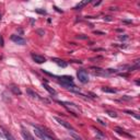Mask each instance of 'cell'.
Segmentation results:
<instances>
[{
	"label": "cell",
	"mask_w": 140,
	"mask_h": 140,
	"mask_svg": "<svg viewBox=\"0 0 140 140\" xmlns=\"http://www.w3.org/2000/svg\"><path fill=\"white\" fill-rule=\"evenodd\" d=\"M59 104H61L64 107H66L68 109V111L72 114L73 116H78L77 115V113L80 112V108H79L76 104H73V103H70V102H61V101H57Z\"/></svg>",
	"instance_id": "1"
},
{
	"label": "cell",
	"mask_w": 140,
	"mask_h": 140,
	"mask_svg": "<svg viewBox=\"0 0 140 140\" xmlns=\"http://www.w3.org/2000/svg\"><path fill=\"white\" fill-rule=\"evenodd\" d=\"M9 87H10V90L13 92V94H15V95H21V94H22V92H21V90L19 89V86H16L15 84H11Z\"/></svg>",
	"instance_id": "11"
},
{
	"label": "cell",
	"mask_w": 140,
	"mask_h": 140,
	"mask_svg": "<svg viewBox=\"0 0 140 140\" xmlns=\"http://www.w3.org/2000/svg\"><path fill=\"white\" fill-rule=\"evenodd\" d=\"M77 38L78 39H87L86 35H77Z\"/></svg>",
	"instance_id": "20"
},
{
	"label": "cell",
	"mask_w": 140,
	"mask_h": 140,
	"mask_svg": "<svg viewBox=\"0 0 140 140\" xmlns=\"http://www.w3.org/2000/svg\"><path fill=\"white\" fill-rule=\"evenodd\" d=\"M77 77L81 83H87L89 82V74L84 69H80L77 72Z\"/></svg>",
	"instance_id": "2"
},
{
	"label": "cell",
	"mask_w": 140,
	"mask_h": 140,
	"mask_svg": "<svg viewBox=\"0 0 140 140\" xmlns=\"http://www.w3.org/2000/svg\"><path fill=\"white\" fill-rule=\"evenodd\" d=\"M3 136H4V138H6L7 140H15V138L7 130H3Z\"/></svg>",
	"instance_id": "15"
},
{
	"label": "cell",
	"mask_w": 140,
	"mask_h": 140,
	"mask_svg": "<svg viewBox=\"0 0 140 140\" xmlns=\"http://www.w3.org/2000/svg\"><path fill=\"white\" fill-rule=\"evenodd\" d=\"M109 10L114 11V10H117V8H116V7H111V8H109Z\"/></svg>",
	"instance_id": "27"
},
{
	"label": "cell",
	"mask_w": 140,
	"mask_h": 140,
	"mask_svg": "<svg viewBox=\"0 0 140 140\" xmlns=\"http://www.w3.org/2000/svg\"><path fill=\"white\" fill-rule=\"evenodd\" d=\"M34 133H35V135H36L38 138H41L42 140H51L45 133H43V131L39 129L38 127H36V126H34Z\"/></svg>",
	"instance_id": "3"
},
{
	"label": "cell",
	"mask_w": 140,
	"mask_h": 140,
	"mask_svg": "<svg viewBox=\"0 0 140 140\" xmlns=\"http://www.w3.org/2000/svg\"><path fill=\"white\" fill-rule=\"evenodd\" d=\"M98 121H100V122H101V124H102L103 126H106V122H104L102 119H100V118H98Z\"/></svg>",
	"instance_id": "23"
},
{
	"label": "cell",
	"mask_w": 140,
	"mask_h": 140,
	"mask_svg": "<svg viewBox=\"0 0 140 140\" xmlns=\"http://www.w3.org/2000/svg\"><path fill=\"white\" fill-rule=\"evenodd\" d=\"M35 12L39 13V14H46V13H47L45 10H43V9H35Z\"/></svg>",
	"instance_id": "17"
},
{
	"label": "cell",
	"mask_w": 140,
	"mask_h": 140,
	"mask_svg": "<svg viewBox=\"0 0 140 140\" xmlns=\"http://www.w3.org/2000/svg\"><path fill=\"white\" fill-rule=\"evenodd\" d=\"M43 86L45 87V89H46V90H47L48 92H49V93H50L51 95H56V94H57V92H56V91H55L54 89H52L51 86H49V85H48L46 82H45V83H43Z\"/></svg>",
	"instance_id": "13"
},
{
	"label": "cell",
	"mask_w": 140,
	"mask_h": 140,
	"mask_svg": "<svg viewBox=\"0 0 140 140\" xmlns=\"http://www.w3.org/2000/svg\"><path fill=\"white\" fill-rule=\"evenodd\" d=\"M1 137H2V135H1V134H0V138H1Z\"/></svg>",
	"instance_id": "28"
},
{
	"label": "cell",
	"mask_w": 140,
	"mask_h": 140,
	"mask_svg": "<svg viewBox=\"0 0 140 140\" xmlns=\"http://www.w3.org/2000/svg\"><path fill=\"white\" fill-rule=\"evenodd\" d=\"M21 135H22V137L24 138V140H35V139L33 138V136L31 135L28 130H25V129H22Z\"/></svg>",
	"instance_id": "10"
},
{
	"label": "cell",
	"mask_w": 140,
	"mask_h": 140,
	"mask_svg": "<svg viewBox=\"0 0 140 140\" xmlns=\"http://www.w3.org/2000/svg\"><path fill=\"white\" fill-rule=\"evenodd\" d=\"M51 61H54L55 64H57L59 67H63V68H66L68 66V64L66 63V61H64L63 59H59V58H55V57L54 58H51Z\"/></svg>",
	"instance_id": "8"
},
{
	"label": "cell",
	"mask_w": 140,
	"mask_h": 140,
	"mask_svg": "<svg viewBox=\"0 0 140 140\" xmlns=\"http://www.w3.org/2000/svg\"><path fill=\"white\" fill-rule=\"evenodd\" d=\"M11 41L12 42H14L15 44H18V45H25L26 44V41L23 38V37H21V36H19V35H15V34H13V35H11Z\"/></svg>",
	"instance_id": "5"
},
{
	"label": "cell",
	"mask_w": 140,
	"mask_h": 140,
	"mask_svg": "<svg viewBox=\"0 0 140 140\" xmlns=\"http://www.w3.org/2000/svg\"><path fill=\"white\" fill-rule=\"evenodd\" d=\"M54 119H55L57 122H58L59 125L64 126L65 128H67V129L71 130V131H74V128H73V127H72L71 125H70L69 122H67V121H66V120H63V119H61V118H59V117H54Z\"/></svg>",
	"instance_id": "4"
},
{
	"label": "cell",
	"mask_w": 140,
	"mask_h": 140,
	"mask_svg": "<svg viewBox=\"0 0 140 140\" xmlns=\"http://www.w3.org/2000/svg\"><path fill=\"white\" fill-rule=\"evenodd\" d=\"M102 91L105 92V93H116L117 90L116 89H114V87H109V86H103L102 87Z\"/></svg>",
	"instance_id": "12"
},
{
	"label": "cell",
	"mask_w": 140,
	"mask_h": 140,
	"mask_svg": "<svg viewBox=\"0 0 140 140\" xmlns=\"http://www.w3.org/2000/svg\"><path fill=\"white\" fill-rule=\"evenodd\" d=\"M0 46H3V39L1 37V35H0Z\"/></svg>",
	"instance_id": "25"
},
{
	"label": "cell",
	"mask_w": 140,
	"mask_h": 140,
	"mask_svg": "<svg viewBox=\"0 0 140 140\" xmlns=\"http://www.w3.org/2000/svg\"><path fill=\"white\" fill-rule=\"evenodd\" d=\"M37 33L41 35V36H43V35H44V31H42V30H37Z\"/></svg>",
	"instance_id": "24"
},
{
	"label": "cell",
	"mask_w": 140,
	"mask_h": 140,
	"mask_svg": "<svg viewBox=\"0 0 140 140\" xmlns=\"http://www.w3.org/2000/svg\"><path fill=\"white\" fill-rule=\"evenodd\" d=\"M115 131H116L117 134H119V135H121V136H124V137H127V138H134V136H131L130 134L126 133V131H125L124 129L119 128V127H116V128H115Z\"/></svg>",
	"instance_id": "9"
},
{
	"label": "cell",
	"mask_w": 140,
	"mask_h": 140,
	"mask_svg": "<svg viewBox=\"0 0 140 140\" xmlns=\"http://www.w3.org/2000/svg\"><path fill=\"white\" fill-rule=\"evenodd\" d=\"M26 93H28L30 96H32L33 99H36V100H39V101H42V102H45V103H49V101H48L47 99H43V98H41L37 93H35L34 91H32L31 89H28L26 90Z\"/></svg>",
	"instance_id": "6"
},
{
	"label": "cell",
	"mask_w": 140,
	"mask_h": 140,
	"mask_svg": "<svg viewBox=\"0 0 140 140\" xmlns=\"http://www.w3.org/2000/svg\"><path fill=\"white\" fill-rule=\"evenodd\" d=\"M107 114H108V115L111 116V117H114V118L117 117V114H116L115 112H111V111H108V112H107Z\"/></svg>",
	"instance_id": "19"
},
{
	"label": "cell",
	"mask_w": 140,
	"mask_h": 140,
	"mask_svg": "<svg viewBox=\"0 0 140 140\" xmlns=\"http://www.w3.org/2000/svg\"><path fill=\"white\" fill-rule=\"evenodd\" d=\"M125 113H127V114H129V115H131V116H135L137 119H139L140 118V116L138 115L137 113H135V112H131V111H125Z\"/></svg>",
	"instance_id": "16"
},
{
	"label": "cell",
	"mask_w": 140,
	"mask_h": 140,
	"mask_svg": "<svg viewBox=\"0 0 140 140\" xmlns=\"http://www.w3.org/2000/svg\"><path fill=\"white\" fill-rule=\"evenodd\" d=\"M104 20H105V21H112L113 19H112V16H105Z\"/></svg>",
	"instance_id": "22"
},
{
	"label": "cell",
	"mask_w": 140,
	"mask_h": 140,
	"mask_svg": "<svg viewBox=\"0 0 140 140\" xmlns=\"http://www.w3.org/2000/svg\"><path fill=\"white\" fill-rule=\"evenodd\" d=\"M32 59L37 64H43L46 61V58L44 56H41V55H37V54H32Z\"/></svg>",
	"instance_id": "7"
},
{
	"label": "cell",
	"mask_w": 140,
	"mask_h": 140,
	"mask_svg": "<svg viewBox=\"0 0 140 140\" xmlns=\"http://www.w3.org/2000/svg\"><path fill=\"white\" fill-rule=\"evenodd\" d=\"M121 100H126V101H130V100H131V98H130V96H127V95H125V96H122V98H121Z\"/></svg>",
	"instance_id": "21"
},
{
	"label": "cell",
	"mask_w": 140,
	"mask_h": 140,
	"mask_svg": "<svg viewBox=\"0 0 140 140\" xmlns=\"http://www.w3.org/2000/svg\"><path fill=\"white\" fill-rule=\"evenodd\" d=\"M118 38H119L120 41H126V39H128V35H119Z\"/></svg>",
	"instance_id": "18"
},
{
	"label": "cell",
	"mask_w": 140,
	"mask_h": 140,
	"mask_svg": "<svg viewBox=\"0 0 140 140\" xmlns=\"http://www.w3.org/2000/svg\"><path fill=\"white\" fill-rule=\"evenodd\" d=\"M54 9H55L56 11H58V12H61V13H63V10H60V9H58L57 7H54Z\"/></svg>",
	"instance_id": "26"
},
{
	"label": "cell",
	"mask_w": 140,
	"mask_h": 140,
	"mask_svg": "<svg viewBox=\"0 0 140 140\" xmlns=\"http://www.w3.org/2000/svg\"><path fill=\"white\" fill-rule=\"evenodd\" d=\"M90 2H91V1H89V0H87V1H81V2H79V3H78L77 6L74 7L73 9H74V10H80V9H82L83 7L86 6V4H87V3H90Z\"/></svg>",
	"instance_id": "14"
}]
</instances>
